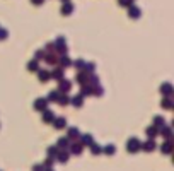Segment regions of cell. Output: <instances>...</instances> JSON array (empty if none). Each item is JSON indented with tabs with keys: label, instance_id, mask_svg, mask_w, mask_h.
<instances>
[{
	"label": "cell",
	"instance_id": "1",
	"mask_svg": "<svg viewBox=\"0 0 174 171\" xmlns=\"http://www.w3.org/2000/svg\"><path fill=\"white\" fill-rule=\"evenodd\" d=\"M140 147V144H138V140H135V139H132V140H128V149H130V152H135L137 149Z\"/></svg>",
	"mask_w": 174,
	"mask_h": 171
},
{
	"label": "cell",
	"instance_id": "2",
	"mask_svg": "<svg viewBox=\"0 0 174 171\" xmlns=\"http://www.w3.org/2000/svg\"><path fill=\"white\" fill-rule=\"evenodd\" d=\"M36 108H39V110H44V106H46V101L44 99H39V101H36V104H34Z\"/></svg>",
	"mask_w": 174,
	"mask_h": 171
},
{
	"label": "cell",
	"instance_id": "3",
	"mask_svg": "<svg viewBox=\"0 0 174 171\" xmlns=\"http://www.w3.org/2000/svg\"><path fill=\"white\" fill-rule=\"evenodd\" d=\"M65 127V120L63 118H58L56 120V128H63Z\"/></svg>",
	"mask_w": 174,
	"mask_h": 171
},
{
	"label": "cell",
	"instance_id": "4",
	"mask_svg": "<svg viewBox=\"0 0 174 171\" xmlns=\"http://www.w3.org/2000/svg\"><path fill=\"white\" fill-rule=\"evenodd\" d=\"M62 89H65V91H68V89H70V84H68V81H62Z\"/></svg>",
	"mask_w": 174,
	"mask_h": 171
},
{
	"label": "cell",
	"instance_id": "5",
	"mask_svg": "<svg viewBox=\"0 0 174 171\" xmlns=\"http://www.w3.org/2000/svg\"><path fill=\"white\" fill-rule=\"evenodd\" d=\"M80 149H82L80 146H73V147H72V152H73V154H80V152H82Z\"/></svg>",
	"mask_w": 174,
	"mask_h": 171
},
{
	"label": "cell",
	"instance_id": "6",
	"mask_svg": "<svg viewBox=\"0 0 174 171\" xmlns=\"http://www.w3.org/2000/svg\"><path fill=\"white\" fill-rule=\"evenodd\" d=\"M104 152H108V154H113V152H114V147H113V146H108V147H104Z\"/></svg>",
	"mask_w": 174,
	"mask_h": 171
},
{
	"label": "cell",
	"instance_id": "7",
	"mask_svg": "<svg viewBox=\"0 0 174 171\" xmlns=\"http://www.w3.org/2000/svg\"><path fill=\"white\" fill-rule=\"evenodd\" d=\"M44 120H46V122L53 120V113H50V111H48V113H44Z\"/></svg>",
	"mask_w": 174,
	"mask_h": 171
},
{
	"label": "cell",
	"instance_id": "8",
	"mask_svg": "<svg viewBox=\"0 0 174 171\" xmlns=\"http://www.w3.org/2000/svg\"><path fill=\"white\" fill-rule=\"evenodd\" d=\"M73 104H75V106H80V104H82V99H80V98H75V99H73Z\"/></svg>",
	"mask_w": 174,
	"mask_h": 171
},
{
	"label": "cell",
	"instance_id": "9",
	"mask_svg": "<svg viewBox=\"0 0 174 171\" xmlns=\"http://www.w3.org/2000/svg\"><path fill=\"white\" fill-rule=\"evenodd\" d=\"M48 154H50V156H55V154H56V149H55V147H53V149L50 147V149H48Z\"/></svg>",
	"mask_w": 174,
	"mask_h": 171
},
{
	"label": "cell",
	"instance_id": "10",
	"mask_svg": "<svg viewBox=\"0 0 174 171\" xmlns=\"http://www.w3.org/2000/svg\"><path fill=\"white\" fill-rule=\"evenodd\" d=\"M130 15H132V17H137V15H138V10H137V9H132V14H130Z\"/></svg>",
	"mask_w": 174,
	"mask_h": 171
},
{
	"label": "cell",
	"instance_id": "11",
	"mask_svg": "<svg viewBox=\"0 0 174 171\" xmlns=\"http://www.w3.org/2000/svg\"><path fill=\"white\" fill-rule=\"evenodd\" d=\"M91 149H92V152H94V154H99V152H101V151H99V147H97V146H94V147H91Z\"/></svg>",
	"mask_w": 174,
	"mask_h": 171
},
{
	"label": "cell",
	"instance_id": "12",
	"mask_svg": "<svg viewBox=\"0 0 174 171\" xmlns=\"http://www.w3.org/2000/svg\"><path fill=\"white\" fill-rule=\"evenodd\" d=\"M68 159V154H60V161H67Z\"/></svg>",
	"mask_w": 174,
	"mask_h": 171
},
{
	"label": "cell",
	"instance_id": "13",
	"mask_svg": "<svg viewBox=\"0 0 174 171\" xmlns=\"http://www.w3.org/2000/svg\"><path fill=\"white\" fill-rule=\"evenodd\" d=\"M56 94L58 92H50V99H56Z\"/></svg>",
	"mask_w": 174,
	"mask_h": 171
},
{
	"label": "cell",
	"instance_id": "14",
	"mask_svg": "<svg viewBox=\"0 0 174 171\" xmlns=\"http://www.w3.org/2000/svg\"><path fill=\"white\" fill-rule=\"evenodd\" d=\"M60 146H62V147H63V146H68V142H67L65 139H62V140H60Z\"/></svg>",
	"mask_w": 174,
	"mask_h": 171
},
{
	"label": "cell",
	"instance_id": "15",
	"mask_svg": "<svg viewBox=\"0 0 174 171\" xmlns=\"http://www.w3.org/2000/svg\"><path fill=\"white\" fill-rule=\"evenodd\" d=\"M144 147H145V149H152V147H154V144H152V142H149V144H145Z\"/></svg>",
	"mask_w": 174,
	"mask_h": 171
},
{
	"label": "cell",
	"instance_id": "16",
	"mask_svg": "<svg viewBox=\"0 0 174 171\" xmlns=\"http://www.w3.org/2000/svg\"><path fill=\"white\" fill-rule=\"evenodd\" d=\"M29 69H31V70H36V63H34V62H32V63H29Z\"/></svg>",
	"mask_w": 174,
	"mask_h": 171
},
{
	"label": "cell",
	"instance_id": "17",
	"mask_svg": "<svg viewBox=\"0 0 174 171\" xmlns=\"http://www.w3.org/2000/svg\"><path fill=\"white\" fill-rule=\"evenodd\" d=\"M60 103H62V104H65V103H68V99H67V98H62V99H60Z\"/></svg>",
	"mask_w": 174,
	"mask_h": 171
}]
</instances>
